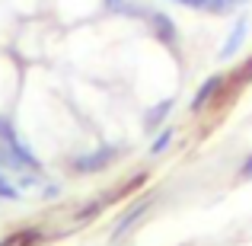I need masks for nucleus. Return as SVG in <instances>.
I'll use <instances>...</instances> for the list:
<instances>
[{
    "mask_svg": "<svg viewBox=\"0 0 252 246\" xmlns=\"http://www.w3.org/2000/svg\"><path fill=\"white\" fill-rule=\"evenodd\" d=\"M150 208H154V195H141V202H134V205H131V208L125 211L122 217H118V224L112 227V240H122L125 234H131V230H134V224L141 221V217L147 214Z\"/></svg>",
    "mask_w": 252,
    "mask_h": 246,
    "instance_id": "obj_6",
    "label": "nucleus"
},
{
    "mask_svg": "<svg viewBox=\"0 0 252 246\" xmlns=\"http://www.w3.org/2000/svg\"><path fill=\"white\" fill-rule=\"evenodd\" d=\"M176 105H179V96H176V93H169V96L150 103L147 109H144V122H141L144 131H147V135H157L160 128H166V125H169V115L176 112Z\"/></svg>",
    "mask_w": 252,
    "mask_h": 246,
    "instance_id": "obj_5",
    "label": "nucleus"
},
{
    "mask_svg": "<svg viewBox=\"0 0 252 246\" xmlns=\"http://www.w3.org/2000/svg\"><path fill=\"white\" fill-rule=\"evenodd\" d=\"M99 211H102V202H90L86 208H80V214H77V221H90V217H96Z\"/></svg>",
    "mask_w": 252,
    "mask_h": 246,
    "instance_id": "obj_14",
    "label": "nucleus"
},
{
    "mask_svg": "<svg viewBox=\"0 0 252 246\" xmlns=\"http://www.w3.org/2000/svg\"><path fill=\"white\" fill-rule=\"evenodd\" d=\"M144 23H147V29H150V35H154L157 45H163L166 51H179V45H182V35H179L176 19H172L166 10H154V6H150L147 16H144Z\"/></svg>",
    "mask_w": 252,
    "mask_h": 246,
    "instance_id": "obj_3",
    "label": "nucleus"
},
{
    "mask_svg": "<svg viewBox=\"0 0 252 246\" xmlns=\"http://www.w3.org/2000/svg\"><path fill=\"white\" fill-rule=\"evenodd\" d=\"M249 29H252V16H249V13H236L230 32L223 35L220 48H217V61H220V64H223V61H233V58L243 51V45H246Z\"/></svg>",
    "mask_w": 252,
    "mask_h": 246,
    "instance_id": "obj_4",
    "label": "nucleus"
},
{
    "mask_svg": "<svg viewBox=\"0 0 252 246\" xmlns=\"http://www.w3.org/2000/svg\"><path fill=\"white\" fill-rule=\"evenodd\" d=\"M58 195H61V185H58V182L42 185V198H45V202H51V198H58Z\"/></svg>",
    "mask_w": 252,
    "mask_h": 246,
    "instance_id": "obj_15",
    "label": "nucleus"
},
{
    "mask_svg": "<svg viewBox=\"0 0 252 246\" xmlns=\"http://www.w3.org/2000/svg\"><path fill=\"white\" fill-rule=\"evenodd\" d=\"M0 198H6V202H19V198H23V189H19L16 182H10L3 166H0Z\"/></svg>",
    "mask_w": 252,
    "mask_h": 246,
    "instance_id": "obj_11",
    "label": "nucleus"
},
{
    "mask_svg": "<svg viewBox=\"0 0 252 246\" xmlns=\"http://www.w3.org/2000/svg\"><path fill=\"white\" fill-rule=\"evenodd\" d=\"M227 90H230V74H227V70H214V74H208L201 80V86L195 90V96H191L189 112L198 115V112H204L208 105H220L223 96H227Z\"/></svg>",
    "mask_w": 252,
    "mask_h": 246,
    "instance_id": "obj_2",
    "label": "nucleus"
},
{
    "mask_svg": "<svg viewBox=\"0 0 252 246\" xmlns=\"http://www.w3.org/2000/svg\"><path fill=\"white\" fill-rule=\"evenodd\" d=\"M246 3H252V0H211L208 16H233V13L243 10Z\"/></svg>",
    "mask_w": 252,
    "mask_h": 246,
    "instance_id": "obj_9",
    "label": "nucleus"
},
{
    "mask_svg": "<svg viewBox=\"0 0 252 246\" xmlns=\"http://www.w3.org/2000/svg\"><path fill=\"white\" fill-rule=\"evenodd\" d=\"M172 144H176V128L166 125V128H160L154 135V141H150V147H147V157H163Z\"/></svg>",
    "mask_w": 252,
    "mask_h": 246,
    "instance_id": "obj_8",
    "label": "nucleus"
},
{
    "mask_svg": "<svg viewBox=\"0 0 252 246\" xmlns=\"http://www.w3.org/2000/svg\"><path fill=\"white\" fill-rule=\"evenodd\" d=\"M166 3H176V6H185V10L191 13H208L211 0H166Z\"/></svg>",
    "mask_w": 252,
    "mask_h": 246,
    "instance_id": "obj_12",
    "label": "nucleus"
},
{
    "mask_svg": "<svg viewBox=\"0 0 252 246\" xmlns=\"http://www.w3.org/2000/svg\"><path fill=\"white\" fill-rule=\"evenodd\" d=\"M122 144H99V147H90L83 150V154L70 157V170L77 173V176H93V173H102L109 170L112 163L122 157Z\"/></svg>",
    "mask_w": 252,
    "mask_h": 246,
    "instance_id": "obj_1",
    "label": "nucleus"
},
{
    "mask_svg": "<svg viewBox=\"0 0 252 246\" xmlns=\"http://www.w3.org/2000/svg\"><path fill=\"white\" fill-rule=\"evenodd\" d=\"M227 74H230V86H233V93H236V90H243V86L252 80V55H249L236 70H227Z\"/></svg>",
    "mask_w": 252,
    "mask_h": 246,
    "instance_id": "obj_10",
    "label": "nucleus"
},
{
    "mask_svg": "<svg viewBox=\"0 0 252 246\" xmlns=\"http://www.w3.org/2000/svg\"><path fill=\"white\" fill-rule=\"evenodd\" d=\"M102 10L118 19H144L150 6L141 3V0H102Z\"/></svg>",
    "mask_w": 252,
    "mask_h": 246,
    "instance_id": "obj_7",
    "label": "nucleus"
},
{
    "mask_svg": "<svg viewBox=\"0 0 252 246\" xmlns=\"http://www.w3.org/2000/svg\"><path fill=\"white\" fill-rule=\"evenodd\" d=\"M236 176H240V182H252V150L243 157V163H240V170H236Z\"/></svg>",
    "mask_w": 252,
    "mask_h": 246,
    "instance_id": "obj_13",
    "label": "nucleus"
}]
</instances>
